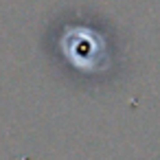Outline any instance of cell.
<instances>
[{"label":"cell","mask_w":160,"mask_h":160,"mask_svg":"<svg viewBox=\"0 0 160 160\" xmlns=\"http://www.w3.org/2000/svg\"><path fill=\"white\" fill-rule=\"evenodd\" d=\"M62 46L66 48V55L79 66L92 68L97 64V59L101 57L97 38L92 35V31H86V29L68 31V35L62 40Z\"/></svg>","instance_id":"cell-1"}]
</instances>
